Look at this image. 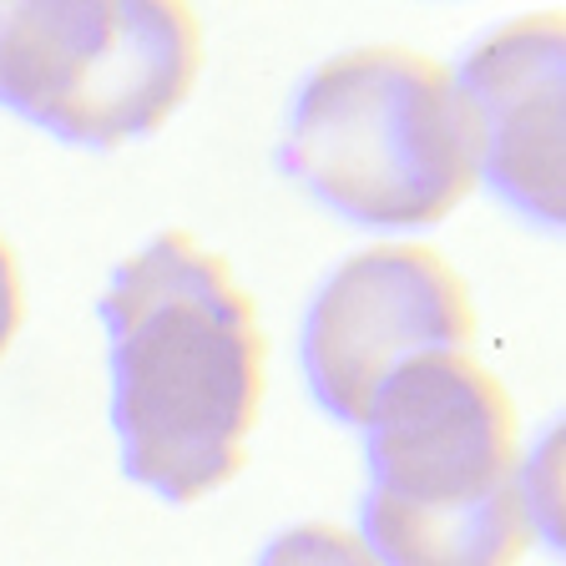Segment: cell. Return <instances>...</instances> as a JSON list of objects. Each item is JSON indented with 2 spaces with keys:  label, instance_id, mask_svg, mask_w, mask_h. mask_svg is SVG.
Segmentation results:
<instances>
[{
  "label": "cell",
  "instance_id": "cell-1",
  "mask_svg": "<svg viewBox=\"0 0 566 566\" xmlns=\"http://www.w3.org/2000/svg\"><path fill=\"white\" fill-rule=\"evenodd\" d=\"M122 471L163 501H198L243 471L263 405V329L228 259L172 228L102 294Z\"/></svg>",
  "mask_w": 566,
  "mask_h": 566
},
{
  "label": "cell",
  "instance_id": "cell-2",
  "mask_svg": "<svg viewBox=\"0 0 566 566\" xmlns=\"http://www.w3.org/2000/svg\"><path fill=\"white\" fill-rule=\"evenodd\" d=\"M365 460L359 526L379 566H521L542 531L516 405L465 349L420 354L375 389Z\"/></svg>",
  "mask_w": 566,
  "mask_h": 566
},
{
  "label": "cell",
  "instance_id": "cell-3",
  "mask_svg": "<svg viewBox=\"0 0 566 566\" xmlns=\"http://www.w3.org/2000/svg\"><path fill=\"white\" fill-rule=\"evenodd\" d=\"M279 163L349 223H440L475 188V137L455 71L410 46L324 61L298 86Z\"/></svg>",
  "mask_w": 566,
  "mask_h": 566
},
{
  "label": "cell",
  "instance_id": "cell-4",
  "mask_svg": "<svg viewBox=\"0 0 566 566\" xmlns=\"http://www.w3.org/2000/svg\"><path fill=\"white\" fill-rule=\"evenodd\" d=\"M198 66L202 25L177 0L0 6V106L76 147L157 132Z\"/></svg>",
  "mask_w": 566,
  "mask_h": 566
},
{
  "label": "cell",
  "instance_id": "cell-5",
  "mask_svg": "<svg viewBox=\"0 0 566 566\" xmlns=\"http://www.w3.org/2000/svg\"><path fill=\"white\" fill-rule=\"evenodd\" d=\"M475 308L465 279L424 243H379L344 259L304 318V375L314 400L365 424L375 389L420 354L465 349Z\"/></svg>",
  "mask_w": 566,
  "mask_h": 566
},
{
  "label": "cell",
  "instance_id": "cell-6",
  "mask_svg": "<svg viewBox=\"0 0 566 566\" xmlns=\"http://www.w3.org/2000/svg\"><path fill=\"white\" fill-rule=\"evenodd\" d=\"M562 71L566 21L556 11L526 15L485 35L455 71L475 137V177L516 212L556 228L562 192Z\"/></svg>",
  "mask_w": 566,
  "mask_h": 566
},
{
  "label": "cell",
  "instance_id": "cell-7",
  "mask_svg": "<svg viewBox=\"0 0 566 566\" xmlns=\"http://www.w3.org/2000/svg\"><path fill=\"white\" fill-rule=\"evenodd\" d=\"M259 566H379V556L354 531L294 526V531H283L279 542H269Z\"/></svg>",
  "mask_w": 566,
  "mask_h": 566
},
{
  "label": "cell",
  "instance_id": "cell-8",
  "mask_svg": "<svg viewBox=\"0 0 566 566\" xmlns=\"http://www.w3.org/2000/svg\"><path fill=\"white\" fill-rule=\"evenodd\" d=\"M15 329H21V269H15L11 243L0 238V354L11 349Z\"/></svg>",
  "mask_w": 566,
  "mask_h": 566
}]
</instances>
